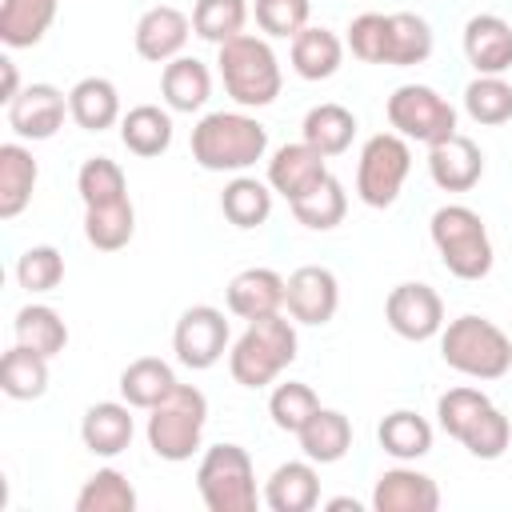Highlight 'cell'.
<instances>
[{
  "instance_id": "cell-12",
  "label": "cell",
  "mask_w": 512,
  "mask_h": 512,
  "mask_svg": "<svg viewBox=\"0 0 512 512\" xmlns=\"http://www.w3.org/2000/svg\"><path fill=\"white\" fill-rule=\"evenodd\" d=\"M284 308L296 324H328L340 308V280L332 268L324 264H304L288 276V288H284Z\"/></svg>"
},
{
  "instance_id": "cell-23",
  "label": "cell",
  "mask_w": 512,
  "mask_h": 512,
  "mask_svg": "<svg viewBox=\"0 0 512 512\" xmlns=\"http://www.w3.org/2000/svg\"><path fill=\"white\" fill-rule=\"evenodd\" d=\"M160 96L172 112H200L212 96V72L196 56H176L160 72Z\"/></svg>"
},
{
  "instance_id": "cell-24",
  "label": "cell",
  "mask_w": 512,
  "mask_h": 512,
  "mask_svg": "<svg viewBox=\"0 0 512 512\" xmlns=\"http://www.w3.org/2000/svg\"><path fill=\"white\" fill-rule=\"evenodd\" d=\"M68 112L84 132H104L112 124H120V92L108 76H84L72 84L68 92Z\"/></svg>"
},
{
  "instance_id": "cell-1",
  "label": "cell",
  "mask_w": 512,
  "mask_h": 512,
  "mask_svg": "<svg viewBox=\"0 0 512 512\" xmlns=\"http://www.w3.org/2000/svg\"><path fill=\"white\" fill-rule=\"evenodd\" d=\"M268 152V128L248 112H208L192 128V160L204 172H248Z\"/></svg>"
},
{
  "instance_id": "cell-31",
  "label": "cell",
  "mask_w": 512,
  "mask_h": 512,
  "mask_svg": "<svg viewBox=\"0 0 512 512\" xmlns=\"http://www.w3.org/2000/svg\"><path fill=\"white\" fill-rule=\"evenodd\" d=\"M432 24L416 12H388V48H384V64L388 68H412L424 64L432 56Z\"/></svg>"
},
{
  "instance_id": "cell-33",
  "label": "cell",
  "mask_w": 512,
  "mask_h": 512,
  "mask_svg": "<svg viewBox=\"0 0 512 512\" xmlns=\"http://www.w3.org/2000/svg\"><path fill=\"white\" fill-rule=\"evenodd\" d=\"M176 372L168 360L160 356H136L124 372H120V396L132 404V408H156L172 388H176Z\"/></svg>"
},
{
  "instance_id": "cell-26",
  "label": "cell",
  "mask_w": 512,
  "mask_h": 512,
  "mask_svg": "<svg viewBox=\"0 0 512 512\" xmlns=\"http://www.w3.org/2000/svg\"><path fill=\"white\" fill-rule=\"evenodd\" d=\"M172 108H160V104H136L120 116V140L132 156H160L172 148Z\"/></svg>"
},
{
  "instance_id": "cell-15",
  "label": "cell",
  "mask_w": 512,
  "mask_h": 512,
  "mask_svg": "<svg viewBox=\"0 0 512 512\" xmlns=\"http://www.w3.org/2000/svg\"><path fill=\"white\" fill-rule=\"evenodd\" d=\"M372 508L376 512H436L440 508V488L428 472L396 464V468L376 476Z\"/></svg>"
},
{
  "instance_id": "cell-36",
  "label": "cell",
  "mask_w": 512,
  "mask_h": 512,
  "mask_svg": "<svg viewBox=\"0 0 512 512\" xmlns=\"http://www.w3.org/2000/svg\"><path fill=\"white\" fill-rule=\"evenodd\" d=\"M136 236V208L132 200H112L100 208H84V240L100 252H120Z\"/></svg>"
},
{
  "instance_id": "cell-5",
  "label": "cell",
  "mask_w": 512,
  "mask_h": 512,
  "mask_svg": "<svg viewBox=\"0 0 512 512\" xmlns=\"http://www.w3.org/2000/svg\"><path fill=\"white\" fill-rule=\"evenodd\" d=\"M428 236L436 244L440 264L456 280H484L492 272V264H496L492 236H488L480 212L468 208V204H444V208H436L432 220H428Z\"/></svg>"
},
{
  "instance_id": "cell-30",
  "label": "cell",
  "mask_w": 512,
  "mask_h": 512,
  "mask_svg": "<svg viewBox=\"0 0 512 512\" xmlns=\"http://www.w3.org/2000/svg\"><path fill=\"white\" fill-rule=\"evenodd\" d=\"M376 440L392 460L408 464V460H420V456L432 452V424L412 408H396V412H388L380 420Z\"/></svg>"
},
{
  "instance_id": "cell-14",
  "label": "cell",
  "mask_w": 512,
  "mask_h": 512,
  "mask_svg": "<svg viewBox=\"0 0 512 512\" xmlns=\"http://www.w3.org/2000/svg\"><path fill=\"white\" fill-rule=\"evenodd\" d=\"M188 32H192V20L172 8V4H156L148 8L136 28H132V44H136V56L148 60V64H168L176 56H184V44H188Z\"/></svg>"
},
{
  "instance_id": "cell-13",
  "label": "cell",
  "mask_w": 512,
  "mask_h": 512,
  "mask_svg": "<svg viewBox=\"0 0 512 512\" xmlns=\"http://www.w3.org/2000/svg\"><path fill=\"white\" fill-rule=\"evenodd\" d=\"M64 116L72 112H68V96L56 84H28L8 104V128L20 140H52L64 128Z\"/></svg>"
},
{
  "instance_id": "cell-39",
  "label": "cell",
  "mask_w": 512,
  "mask_h": 512,
  "mask_svg": "<svg viewBox=\"0 0 512 512\" xmlns=\"http://www.w3.org/2000/svg\"><path fill=\"white\" fill-rule=\"evenodd\" d=\"M76 192L84 200V208H100V204H112V200H124L128 196V176L116 160L108 156H88L76 172Z\"/></svg>"
},
{
  "instance_id": "cell-35",
  "label": "cell",
  "mask_w": 512,
  "mask_h": 512,
  "mask_svg": "<svg viewBox=\"0 0 512 512\" xmlns=\"http://www.w3.org/2000/svg\"><path fill=\"white\" fill-rule=\"evenodd\" d=\"M0 388L8 400H40L48 392V356L12 344L0 360Z\"/></svg>"
},
{
  "instance_id": "cell-3",
  "label": "cell",
  "mask_w": 512,
  "mask_h": 512,
  "mask_svg": "<svg viewBox=\"0 0 512 512\" xmlns=\"http://www.w3.org/2000/svg\"><path fill=\"white\" fill-rule=\"evenodd\" d=\"M440 360L468 380H500L512 368V336L488 316L464 312L440 328Z\"/></svg>"
},
{
  "instance_id": "cell-21",
  "label": "cell",
  "mask_w": 512,
  "mask_h": 512,
  "mask_svg": "<svg viewBox=\"0 0 512 512\" xmlns=\"http://www.w3.org/2000/svg\"><path fill=\"white\" fill-rule=\"evenodd\" d=\"M264 504L272 512H312L320 504V472L316 464L304 460H284L268 484H264Z\"/></svg>"
},
{
  "instance_id": "cell-38",
  "label": "cell",
  "mask_w": 512,
  "mask_h": 512,
  "mask_svg": "<svg viewBox=\"0 0 512 512\" xmlns=\"http://www.w3.org/2000/svg\"><path fill=\"white\" fill-rule=\"evenodd\" d=\"M76 512H136V488L116 468H96L76 492Z\"/></svg>"
},
{
  "instance_id": "cell-37",
  "label": "cell",
  "mask_w": 512,
  "mask_h": 512,
  "mask_svg": "<svg viewBox=\"0 0 512 512\" xmlns=\"http://www.w3.org/2000/svg\"><path fill=\"white\" fill-rule=\"evenodd\" d=\"M288 208H292L296 224H304V228H312V232H332V228L344 220V212H348V192H344V184L328 172L312 192H304V196L292 200Z\"/></svg>"
},
{
  "instance_id": "cell-6",
  "label": "cell",
  "mask_w": 512,
  "mask_h": 512,
  "mask_svg": "<svg viewBox=\"0 0 512 512\" xmlns=\"http://www.w3.org/2000/svg\"><path fill=\"white\" fill-rule=\"evenodd\" d=\"M204 424H208V400L200 388L192 384H176L156 408H148V448L168 460V464H184L192 460V452L204 440Z\"/></svg>"
},
{
  "instance_id": "cell-25",
  "label": "cell",
  "mask_w": 512,
  "mask_h": 512,
  "mask_svg": "<svg viewBox=\"0 0 512 512\" xmlns=\"http://www.w3.org/2000/svg\"><path fill=\"white\" fill-rule=\"evenodd\" d=\"M344 64V40L332 28L308 24L304 32L292 36V72L300 80H328Z\"/></svg>"
},
{
  "instance_id": "cell-29",
  "label": "cell",
  "mask_w": 512,
  "mask_h": 512,
  "mask_svg": "<svg viewBox=\"0 0 512 512\" xmlns=\"http://www.w3.org/2000/svg\"><path fill=\"white\" fill-rule=\"evenodd\" d=\"M300 136L304 144H312L320 156H340L352 148V136H356V116L336 104V100H324L316 108L304 112V124H300Z\"/></svg>"
},
{
  "instance_id": "cell-32",
  "label": "cell",
  "mask_w": 512,
  "mask_h": 512,
  "mask_svg": "<svg viewBox=\"0 0 512 512\" xmlns=\"http://www.w3.org/2000/svg\"><path fill=\"white\" fill-rule=\"evenodd\" d=\"M220 212L236 228H260L272 216V184L236 172L220 192Z\"/></svg>"
},
{
  "instance_id": "cell-28",
  "label": "cell",
  "mask_w": 512,
  "mask_h": 512,
  "mask_svg": "<svg viewBox=\"0 0 512 512\" xmlns=\"http://www.w3.org/2000/svg\"><path fill=\"white\" fill-rule=\"evenodd\" d=\"M296 440H300V452H304L312 464H336V460H344L348 448H352V420H348L344 412H336V408H320V412L296 432Z\"/></svg>"
},
{
  "instance_id": "cell-44",
  "label": "cell",
  "mask_w": 512,
  "mask_h": 512,
  "mask_svg": "<svg viewBox=\"0 0 512 512\" xmlns=\"http://www.w3.org/2000/svg\"><path fill=\"white\" fill-rule=\"evenodd\" d=\"M488 404H492V400H488L480 388L460 384V388H448V392L436 400V420H440V428H444L452 440H460V436L472 428V420H476Z\"/></svg>"
},
{
  "instance_id": "cell-20",
  "label": "cell",
  "mask_w": 512,
  "mask_h": 512,
  "mask_svg": "<svg viewBox=\"0 0 512 512\" xmlns=\"http://www.w3.org/2000/svg\"><path fill=\"white\" fill-rule=\"evenodd\" d=\"M132 436H136V420H132V404H128V400H100V404H92V408L84 412V420H80V440H84V448H88L92 456H104V460L128 452Z\"/></svg>"
},
{
  "instance_id": "cell-17",
  "label": "cell",
  "mask_w": 512,
  "mask_h": 512,
  "mask_svg": "<svg viewBox=\"0 0 512 512\" xmlns=\"http://www.w3.org/2000/svg\"><path fill=\"white\" fill-rule=\"evenodd\" d=\"M428 176L444 192H468V188H476L480 176H484V152H480V144L468 140V136H460V132H452L448 140L432 144L428 148Z\"/></svg>"
},
{
  "instance_id": "cell-42",
  "label": "cell",
  "mask_w": 512,
  "mask_h": 512,
  "mask_svg": "<svg viewBox=\"0 0 512 512\" xmlns=\"http://www.w3.org/2000/svg\"><path fill=\"white\" fill-rule=\"evenodd\" d=\"M464 112L476 124H504V120H512V84L504 76H476V80H468Z\"/></svg>"
},
{
  "instance_id": "cell-27",
  "label": "cell",
  "mask_w": 512,
  "mask_h": 512,
  "mask_svg": "<svg viewBox=\"0 0 512 512\" xmlns=\"http://www.w3.org/2000/svg\"><path fill=\"white\" fill-rule=\"evenodd\" d=\"M60 0H0V40L4 48H32L48 36Z\"/></svg>"
},
{
  "instance_id": "cell-19",
  "label": "cell",
  "mask_w": 512,
  "mask_h": 512,
  "mask_svg": "<svg viewBox=\"0 0 512 512\" xmlns=\"http://www.w3.org/2000/svg\"><path fill=\"white\" fill-rule=\"evenodd\" d=\"M324 160L328 156H320L304 140L300 144H280L272 152V160H268V184H272V192H280L288 204L300 200L304 192H312L328 176V164Z\"/></svg>"
},
{
  "instance_id": "cell-7",
  "label": "cell",
  "mask_w": 512,
  "mask_h": 512,
  "mask_svg": "<svg viewBox=\"0 0 512 512\" xmlns=\"http://www.w3.org/2000/svg\"><path fill=\"white\" fill-rule=\"evenodd\" d=\"M196 488L208 512H252L256 508V468L248 448L212 444L196 464Z\"/></svg>"
},
{
  "instance_id": "cell-45",
  "label": "cell",
  "mask_w": 512,
  "mask_h": 512,
  "mask_svg": "<svg viewBox=\"0 0 512 512\" xmlns=\"http://www.w3.org/2000/svg\"><path fill=\"white\" fill-rule=\"evenodd\" d=\"M256 12V24L264 36H276V40H292L296 32L308 28V16H312V0H256L252 4Z\"/></svg>"
},
{
  "instance_id": "cell-46",
  "label": "cell",
  "mask_w": 512,
  "mask_h": 512,
  "mask_svg": "<svg viewBox=\"0 0 512 512\" xmlns=\"http://www.w3.org/2000/svg\"><path fill=\"white\" fill-rule=\"evenodd\" d=\"M348 48L356 60L364 64H384V48H388V12H360L348 24Z\"/></svg>"
},
{
  "instance_id": "cell-22",
  "label": "cell",
  "mask_w": 512,
  "mask_h": 512,
  "mask_svg": "<svg viewBox=\"0 0 512 512\" xmlns=\"http://www.w3.org/2000/svg\"><path fill=\"white\" fill-rule=\"evenodd\" d=\"M36 180H40L36 156L20 140L0 144V220H16L32 204Z\"/></svg>"
},
{
  "instance_id": "cell-11",
  "label": "cell",
  "mask_w": 512,
  "mask_h": 512,
  "mask_svg": "<svg viewBox=\"0 0 512 512\" xmlns=\"http://www.w3.org/2000/svg\"><path fill=\"white\" fill-rule=\"evenodd\" d=\"M384 320L388 328L400 336V340H432L440 336L444 328V300L432 284H420V280H408V284H396L384 300Z\"/></svg>"
},
{
  "instance_id": "cell-40",
  "label": "cell",
  "mask_w": 512,
  "mask_h": 512,
  "mask_svg": "<svg viewBox=\"0 0 512 512\" xmlns=\"http://www.w3.org/2000/svg\"><path fill=\"white\" fill-rule=\"evenodd\" d=\"M244 24H248V0H196L192 8V32L216 48L240 36Z\"/></svg>"
},
{
  "instance_id": "cell-43",
  "label": "cell",
  "mask_w": 512,
  "mask_h": 512,
  "mask_svg": "<svg viewBox=\"0 0 512 512\" xmlns=\"http://www.w3.org/2000/svg\"><path fill=\"white\" fill-rule=\"evenodd\" d=\"M60 280H64V256L52 244H32V248L20 252V260H16V284L24 292L40 296V292H52Z\"/></svg>"
},
{
  "instance_id": "cell-9",
  "label": "cell",
  "mask_w": 512,
  "mask_h": 512,
  "mask_svg": "<svg viewBox=\"0 0 512 512\" xmlns=\"http://www.w3.org/2000/svg\"><path fill=\"white\" fill-rule=\"evenodd\" d=\"M384 112H388L392 132H400L404 140L428 144V148L456 132V108L428 84H400L388 96Z\"/></svg>"
},
{
  "instance_id": "cell-8",
  "label": "cell",
  "mask_w": 512,
  "mask_h": 512,
  "mask_svg": "<svg viewBox=\"0 0 512 512\" xmlns=\"http://www.w3.org/2000/svg\"><path fill=\"white\" fill-rule=\"evenodd\" d=\"M412 172V148L400 132H376L360 148L356 164V196L368 208H392L404 180Z\"/></svg>"
},
{
  "instance_id": "cell-10",
  "label": "cell",
  "mask_w": 512,
  "mask_h": 512,
  "mask_svg": "<svg viewBox=\"0 0 512 512\" xmlns=\"http://www.w3.org/2000/svg\"><path fill=\"white\" fill-rule=\"evenodd\" d=\"M228 340H232V328H228L224 312L212 308V304L184 308L176 328H172V352L192 372H204V368L220 364L224 352H228Z\"/></svg>"
},
{
  "instance_id": "cell-16",
  "label": "cell",
  "mask_w": 512,
  "mask_h": 512,
  "mask_svg": "<svg viewBox=\"0 0 512 512\" xmlns=\"http://www.w3.org/2000/svg\"><path fill=\"white\" fill-rule=\"evenodd\" d=\"M464 56L476 76H504L512 68V24L496 12H476L464 24Z\"/></svg>"
},
{
  "instance_id": "cell-18",
  "label": "cell",
  "mask_w": 512,
  "mask_h": 512,
  "mask_svg": "<svg viewBox=\"0 0 512 512\" xmlns=\"http://www.w3.org/2000/svg\"><path fill=\"white\" fill-rule=\"evenodd\" d=\"M284 288H288V280L276 268H244L228 280L224 304L240 320H260V316H272L284 308Z\"/></svg>"
},
{
  "instance_id": "cell-48",
  "label": "cell",
  "mask_w": 512,
  "mask_h": 512,
  "mask_svg": "<svg viewBox=\"0 0 512 512\" xmlns=\"http://www.w3.org/2000/svg\"><path fill=\"white\" fill-rule=\"evenodd\" d=\"M324 508H328V512H348V508L360 512V500H352V496H336V500H328Z\"/></svg>"
},
{
  "instance_id": "cell-47",
  "label": "cell",
  "mask_w": 512,
  "mask_h": 512,
  "mask_svg": "<svg viewBox=\"0 0 512 512\" xmlns=\"http://www.w3.org/2000/svg\"><path fill=\"white\" fill-rule=\"evenodd\" d=\"M0 76H4V88H0V100L12 104L20 96V76H16V64L8 56H0Z\"/></svg>"
},
{
  "instance_id": "cell-41",
  "label": "cell",
  "mask_w": 512,
  "mask_h": 512,
  "mask_svg": "<svg viewBox=\"0 0 512 512\" xmlns=\"http://www.w3.org/2000/svg\"><path fill=\"white\" fill-rule=\"evenodd\" d=\"M316 412H320V396L308 384H300V380H284L268 396V416H272V424L280 432H292L296 436Z\"/></svg>"
},
{
  "instance_id": "cell-2",
  "label": "cell",
  "mask_w": 512,
  "mask_h": 512,
  "mask_svg": "<svg viewBox=\"0 0 512 512\" xmlns=\"http://www.w3.org/2000/svg\"><path fill=\"white\" fill-rule=\"evenodd\" d=\"M296 320L284 312L248 320V328L228 348V372L240 388H268L296 360Z\"/></svg>"
},
{
  "instance_id": "cell-4",
  "label": "cell",
  "mask_w": 512,
  "mask_h": 512,
  "mask_svg": "<svg viewBox=\"0 0 512 512\" xmlns=\"http://www.w3.org/2000/svg\"><path fill=\"white\" fill-rule=\"evenodd\" d=\"M216 68H220L224 92L240 108H268L284 88V72H280L272 44L264 36H252V32L224 40L216 48Z\"/></svg>"
},
{
  "instance_id": "cell-34",
  "label": "cell",
  "mask_w": 512,
  "mask_h": 512,
  "mask_svg": "<svg viewBox=\"0 0 512 512\" xmlns=\"http://www.w3.org/2000/svg\"><path fill=\"white\" fill-rule=\"evenodd\" d=\"M12 332H16V344H24V348H32L48 360L68 348V324L48 304H24L12 320Z\"/></svg>"
}]
</instances>
